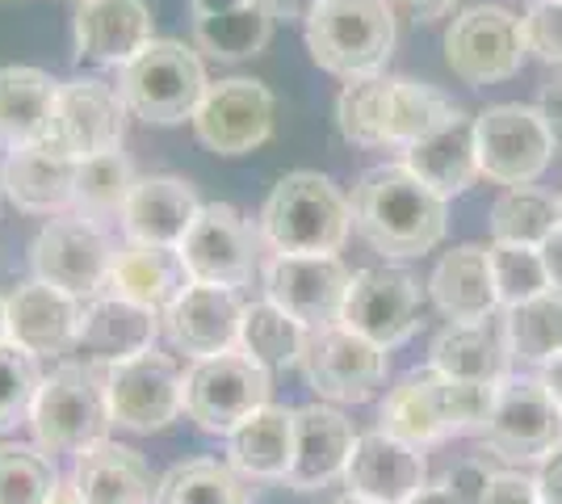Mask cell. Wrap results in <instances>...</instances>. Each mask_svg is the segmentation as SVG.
<instances>
[{
  "label": "cell",
  "instance_id": "cell-11",
  "mask_svg": "<svg viewBox=\"0 0 562 504\" xmlns=\"http://www.w3.org/2000/svg\"><path fill=\"white\" fill-rule=\"evenodd\" d=\"M474 139H479V168L483 177L516 190V186H533L541 172L554 160V135L541 119L538 105H520V101H504V105H487L474 119Z\"/></svg>",
  "mask_w": 562,
  "mask_h": 504
},
{
  "label": "cell",
  "instance_id": "cell-40",
  "mask_svg": "<svg viewBox=\"0 0 562 504\" xmlns=\"http://www.w3.org/2000/svg\"><path fill=\"white\" fill-rule=\"evenodd\" d=\"M562 223V202L538 186H516L504 190L492 206V240L504 244H533L538 248Z\"/></svg>",
  "mask_w": 562,
  "mask_h": 504
},
{
  "label": "cell",
  "instance_id": "cell-60",
  "mask_svg": "<svg viewBox=\"0 0 562 504\" xmlns=\"http://www.w3.org/2000/svg\"><path fill=\"white\" fill-rule=\"evenodd\" d=\"M559 202H562V190H559Z\"/></svg>",
  "mask_w": 562,
  "mask_h": 504
},
{
  "label": "cell",
  "instance_id": "cell-43",
  "mask_svg": "<svg viewBox=\"0 0 562 504\" xmlns=\"http://www.w3.org/2000/svg\"><path fill=\"white\" fill-rule=\"evenodd\" d=\"M487 265H492V282L504 312L538 299L546 290H554L550 287V273H546V261H541V253L533 244L492 240L487 244Z\"/></svg>",
  "mask_w": 562,
  "mask_h": 504
},
{
  "label": "cell",
  "instance_id": "cell-30",
  "mask_svg": "<svg viewBox=\"0 0 562 504\" xmlns=\"http://www.w3.org/2000/svg\"><path fill=\"white\" fill-rule=\"evenodd\" d=\"M193 287V273H189L181 248H165V244H122L114 257V273H110V290L151 307V312L165 315L186 290Z\"/></svg>",
  "mask_w": 562,
  "mask_h": 504
},
{
  "label": "cell",
  "instance_id": "cell-36",
  "mask_svg": "<svg viewBox=\"0 0 562 504\" xmlns=\"http://www.w3.org/2000/svg\"><path fill=\"white\" fill-rule=\"evenodd\" d=\"M135 165L126 160V152H101V156H89L76 168V198H71V215L93 219V223H110V219H122L126 211V198L135 190Z\"/></svg>",
  "mask_w": 562,
  "mask_h": 504
},
{
  "label": "cell",
  "instance_id": "cell-44",
  "mask_svg": "<svg viewBox=\"0 0 562 504\" xmlns=\"http://www.w3.org/2000/svg\"><path fill=\"white\" fill-rule=\"evenodd\" d=\"M38 387H43L38 358L25 354L22 345L4 340V345H0V433L18 429L22 421H30Z\"/></svg>",
  "mask_w": 562,
  "mask_h": 504
},
{
  "label": "cell",
  "instance_id": "cell-50",
  "mask_svg": "<svg viewBox=\"0 0 562 504\" xmlns=\"http://www.w3.org/2000/svg\"><path fill=\"white\" fill-rule=\"evenodd\" d=\"M538 110H541V119H546V126H550V135H554V147L562 152V76L541 89Z\"/></svg>",
  "mask_w": 562,
  "mask_h": 504
},
{
  "label": "cell",
  "instance_id": "cell-51",
  "mask_svg": "<svg viewBox=\"0 0 562 504\" xmlns=\"http://www.w3.org/2000/svg\"><path fill=\"white\" fill-rule=\"evenodd\" d=\"M391 4H398L403 13H412L416 22H441V18H449L458 9V0H391Z\"/></svg>",
  "mask_w": 562,
  "mask_h": 504
},
{
  "label": "cell",
  "instance_id": "cell-59",
  "mask_svg": "<svg viewBox=\"0 0 562 504\" xmlns=\"http://www.w3.org/2000/svg\"><path fill=\"white\" fill-rule=\"evenodd\" d=\"M0 202H4V186H0Z\"/></svg>",
  "mask_w": 562,
  "mask_h": 504
},
{
  "label": "cell",
  "instance_id": "cell-27",
  "mask_svg": "<svg viewBox=\"0 0 562 504\" xmlns=\"http://www.w3.org/2000/svg\"><path fill=\"white\" fill-rule=\"evenodd\" d=\"M165 328V315L139 307L122 294H97L85 303V328H80V349L97 366H114V361L139 358L147 349H156V336Z\"/></svg>",
  "mask_w": 562,
  "mask_h": 504
},
{
  "label": "cell",
  "instance_id": "cell-31",
  "mask_svg": "<svg viewBox=\"0 0 562 504\" xmlns=\"http://www.w3.org/2000/svg\"><path fill=\"white\" fill-rule=\"evenodd\" d=\"M403 165L420 177L428 190H437L441 198H458L467 193L483 168H479V139H474V119L470 114H453V119L432 131L420 144L403 147Z\"/></svg>",
  "mask_w": 562,
  "mask_h": 504
},
{
  "label": "cell",
  "instance_id": "cell-48",
  "mask_svg": "<svg viewBox=\"0 0 562 504\" xmlns=\"http://www.w3.org/2000/svg\"><path fill=\"white\" fill-rule=\"evenodd\" d=\"M252 504H319V492L299 488V483L290 480H273L252 488Z\"/></svg>",
  "mask_w": 562,
  "mask_h": 504
},
{
  "label": "cell",
  "instance_id": "cell-19",
  "mask_svg": "<svg viewBox=\"0 0 562 504\" xmlns=\"http://www.w3.org/2000/svg\"><path fill=\"white\" fill-rule=\"evenodd\" d=\"M85 328V299L68 290L30 278L9 294V340L34 358H64L80 349Z\"/></svg>",
  "mask_w": 562,
  "mask_h": 504
},
{
  "label": "cell",
  "instance_id": "cell-33",
  "mask_svg": "<svg viewBox=\"0 0 562 504\" xmlns=\"http://www.w3.org/2000/svg\"><path fill=\"white\" fill-rule=\"evenodd\" d=\"M227 462L244 480L273 483L294 467V408L265 404L239 429L227 433Z\"/></svg>",
  "mask_w": 562,
  "mask_h": 504
},
{
  "label": "cell",
  "instance_id": "cell-26",
  "mask_svg": "<svg viewBox=\"0 0 562 504\" xmlns=\"http://www.w3.org/2000/svg\"><path fill=\"white\" fill-rule=\"evenodd\" d=\"M71 488L85 504H156L160 480L135 446L101 437L71 458Z\"/></svg>",
  "mask_w": 562,
  "mask_h": 504
},
{
  "label": "cell",
  "instance_id": "cell-3",
  "mask_svg": "<svg viewBox=\"0 0 562 504\" xmlns=\"http://www.w3.org/2000/svg\"><path fill=\"white\" fill-rule=\"evenodd\" d=\"M495 387L458 383V379L437 374L432 366L412 370L382 400L378 429L407 441V446H420V450L449 441V437H462V433H483L495 404Z\"/></svg>",
  "mask_w": 562,
  "mask_h": 504
},
{
  "label": "cell",
  "instance_id": "cell-39",
  "mask_svg": "<svg viewBox=\"0 0 562 504\" xmlns=\"http://www.w3.org/2000/svg\"><path fill=\"white\" fill-rule=\"evenodd\" d=\"M273 38V13L252 0L244 9H232V13H218V18H202L193 22V47L211 59H252L260 51L269 47Z\"/></svg>",
  "mask_w": 562,
  "mask_h": 504
},
{
  "label": "cell",
  "instance_id": "cell-56",
  "mask_svg": "<svg viewBox=\"0 0 562 504\" xmlns=\"http://www.w3.org/2000/svg\"><path fill=\"white\" fill-rule=\"evenodd\" d=\"M50 504H85V501H80V492L71 488V480H64V483H59V492L50 496Z\"/></svg>",
  "mask_w": 562,
  "mask_h": 504
},
{
  "label": "cell",
  "instance_id": "cell-20",
  "mask_svg": "<svg viewBox=\"0 0 562 504\" xmlns=\"http://www.w3.org/2000/svg\"><path fill=\"white\" fill-rule=\"evenodd\" d=\"M244 307L248 303H239L235 290L193 282L165 312V336L172 340V349L186 354L189 361L232 354V349H239Z\"/></svg>",
  "mask_w": 562,
  "mask_h": 504
},
{
  "label": "cell",
  "instance_id": "cell-22",
  "mask_svg": "<svg viewBox=\"0 0 562 504\" xmlns=\"http://www.w3.org/2000/svg\"><path fill=\"white\" fill-rule=\"evenodd\" d=\"M76 168L80 160L64 156L59 147H50L47 139L22 152H9L0 165V186L4 198L22 211V215H68L71 198H76Z\"/></svg>",
  "mask_w": 562,
  "mask_h": 504
},
{
  "label": "cell",
  "instance_id": "cell-14",
  "mask_svg": "<svg viewBox=\"0 0 562 504\" xmlns=\"http://www.w3.org/2000/svg\"><path fill=\"white\" fill-rule=\"evenodd\" d=\"M181 387L186 374L172 354L147 349L139 358L105 366V400L117 429L160 433L181 416Z\"/></svg>",
  "mask_w": 562,
  "mask_h": 504
},
{
  "label": "cell",
  "instance_id": "cell-42",
  "mask_svg": "<svg viewBox=\"0 0 562 504\" xmlns=\"http://www.w3.org/2000/svg\"><path fill=\"white\" fill-rule=\"evenodd\" d=\"M59 467L43 446H0V504H50L59 492Z\"/></svg>",
  "mask_w": 562,
  "mask_h": 504
},
{
  "label": "cell",
  "instance_id": "cell-7",
  "mask_svg": "<svg viewBox=\"0 0 562 504\" xmlns=\"http://www.w3.org/2000/svg\"><path fill=\"white\" fill-rule=\"evenodd\" d=\"M483 446L513 467H538L562 450V408L541 379H504L495 387L492 416L483 425Z\"/></svg>",
  "mask_w": 562,
  "mask_h": 504
},
{
  "label": "cell",
  "instance_id": "cell-34",
  "mask_svg": "<svg viewBox=\"0 0 562 504\" xmlns=\"http://www.w3.org/2000/svg\"><path fill=\"white\" fill-rule=\"evenodd\" d=\"M306 336L311 328L299 324L290 312H281L278 303L260 299L244 307V324H239V354H248L252 361H260L269 374L285 370V366H299L306 349Z\"/></svg>",
  "mask_w": 562,
  "mask_h": 504
},
{
  "label": "cell",
  "instance_id": "cell-38",
  "mask_svg": "<svg viewBox=\"0 0 562 504\" xmlns=\"http://www.w3.org/2000/svg\"><path fill=\"white\" fill-rule=\"evenodd\" d=\"M499 320H504L513 361L550 366L562 354V290H546L520 307H508Z\"/></svg>",
  "mask_w": 562,
  "mask_h": 504
},
{
  "label": "cell",
  "instance_id": "cell-17",
  "mask_svg": "<svg viewBox=\"0 0 562 504\" xmlns=\"http://www.w3.org/2000/svg\"><path fill=\"white\" fill-rule=\"evenodd\" d=\"M126 101L114 85L97 76L59 80L55 114H50L47 144L59 147L71 160H89L101 152H117L126 139Z\"/></svg>",
  "mask_w": 562,
  "mask_h": 504
},
{
  "label": "cell",
  "instance_id": "cell-41",
  "mask_svg": "<svg viewBox=\"0 0 562 504\" xmlns=\"http://www.w3.org/2000/svg\"><path fill=\"white\" fill-rule=\"evenodd\" d=\"M386 105H391V76H361L345 80L336 97V126L357 147H391L386 139Z\"/></svg>",
  "mask_w": 562,
  "mask_h": 504
},
{
  "label": "cell",
  "instance_id": "cell-53",
  "mask_svg": "<svg viewBox=\"0 0 562 504\" xmlns=\"http://www.w3.org/2000/svg\"><path fill=\"white\" fill-rule=\"evenodd\" d=\"M260 4L273 13V22H306L319 0H260Z\"/></svg>",
  "mask_w": 562,
  "mask_h": 504
},
{
  "label": "cell",
  "instance_id": "cell-16",
  "mask_svg": "<svg viewBox=\"0 0 562 504\" xmlns=\"http://www.w3.org/2000/svg\"><path fill=\"white\" fill-rule=\"evenodd\" d=\"M420 307L424 290L416 273H407L398 265H374V269L352 273L340 324L352 328L357 336L382 345V349H395V345H407L416 336Z\"/></svg>",
  "mask_w": 562,
  "mask_h": 504
},
{
  "label": "cell",
  "instance_id": "cell-1",
  "mask_svg": "<svg viewBox=\"0 0 562 504\" xmlns=\"http://www.w3.org/2000/svg\"><path fill=\"white\" fill-rule=\"evenodd\" d=\"M352 227L386 261L428 257L449 232V202L412 168L378 165L352 186Z\"/></svg>",
  "mask_w": 562,
  "mask_h": 504
},
{
  "label": "cell",
  "instance_id": "cell-9",
  "mask_svg": "<svg viewBox=\"0 0 562 504\" xmlns=\"http://www.w3.org/2000/svg\"><path fill=\"white\" fill-rule=\"evenodd\" d=\"M299 370L324 404H366L386 387L391 349L357 336L345 324H328L311 328Z\"/></svg>",
  "mask_w": 562,
  "mask_h": 504
},
{
  "label": "cell",
  "instance_id": "cell-4",
  "mask_svg": "<svg viewBox=\"0 0 562 504\" xmlns=\"http://www.w3.org/2000/svg\"><path fill=\"white\" fill-rule=\"evenodd\" d=\"M303 25L315 68L340 80L378 76L395 55L398 25L391 0H319Z\"/></svg>",
  "mask_w": 562,
  "mask_h": 504
},
{
  "label": "cell",
  "instance_id": "cell-24",
  "mask_svg": "<svg viewBox=\"0 0 562 504\" xmlns=\"http://www.w3.org/2000/svg\"><path fill=\"white\" fill-rule=\"evenodd\" d=\"M76 59L122 68L139 55L151 34V9L143 0H80L76 9Z\"/></svg>",
  "mask_w": 562,
  "mask_h": 504
},
{
  "label": "cell",
  "instance_id": "cell-58",
  "mask_svg": "<svg viewBox=\"0 0 562 504\" xmlns=\"http://www.w3.org/2000/svg\"><path fill=\"white\" fill-rule=\"evenodd\" d=\"M331 504H370V501H361V496H352V492H345L340 501H331Z\"/></svg>",
  "mask_w": 562,
  "mask_h": 504
},
{
  "label": "cell",
  "instance_id": "cell-57",
  "mask_svg": "<svg viewBox=\"0 0 562 504\" xmlns=\"http://www.w3.org/2000/svg\"><path fill=\"white\" fill-rule=\"evenodd\" d=\"M9 340V299L0 294V345Z\"/></svg>",
  "mask_w": 562,
  "mask_h": 504
},
{
  "label": "cell",
  "instance_id": "cell-23",
  "mask_svg": "<svg viewBox=\"0 0 562 504\" xmlns=\"http://www.w3.org/2000/svg\"><path fill=\"white\" fill-rule=\"evenodd\" d=\"M198 211H202V202H198V190L189 181L168 177V172H151V177L135 181V190L126 198V211H122L117 223H122V236L131 244L181 248Z\"/></svg>",
  "mask_w": 562,
  "mask_h": 504
},
{
  "label": "cell",
  "instance_id": "cell-28",
  "mask_svg": "<svg viewBox=\"0 0 562 504\" xmlns=\"http://www.w3.org/2000/svg\"><path fill=\"white\" fill-rule=\"evenodd\" d=\"M428 299L437 303V312L446 315L449 324H483L495 312H504L492 282L487 248L483 244L449 248L428 278Z\"/></svg>",
  "mask_w": 562,
  "mask_h": 504
},
{
  "label": "cell",
  "instance_id": "cell-21",
  "mask_svg": "<svg viewBox=\"0 0 562 504\" xmlns=\"http://www.w3.org/2000/svg\"><path fill=\"white\" fill-rule=\"evenodd\" d=\"M345 488L370 504H407L420 488H428L424 450L382 429L361 433L345 467Z\"/></svg>",
  "mask_w": 562,
  "mask_h": 504
},
{
  "label": "cell",
  "instance_id": "cell-54",
  "mask_svg": "<svg viewBox=\"0 0 562 504\" xmlns=\"http://www.w3.org/2000/svg\"><path fill=\"white\" fill-rule=\"evenodd\" d=\"M244 4H252V0H189V13H193V22H202V18H218V13H232Z\"/></svg>",
  "mask_w": 562,
  "mask_h": 504
},
{
  "label": "cell",
  "instance_id": "cell-2",
  "mask_svg": "<svg viewBox=\"0 0 562 504\" xmlns=\"http://www.w3.org/2000/svg\"><path fill=\"white\" fill-rule=\"evenodd\" d=\"M260 244L285 257H340L352 236V202L324 172H285L260 206Z\"/></svg>",
  "mask_w": 562,
  "mask_h": 504
},
{
  "label": "cell",
  "instance_id": "cell-35",
  "mask_svg": "<svg viewBox=\"0 0 562 504\" xmlns=\"http://www.w3.org/2000/svg\"><path fill=\"white\" fill-rule=\"evenodd\" d=\"M156 504H252V488L232 462L189 458L160 475Z\"/></svg>",
  "mask_w": 562,
  "mask_h": 504
},
{
  "label": "cell",
  "instance_id": "cell-47",
  "mask_svg": "<svg viewBox=\"0 0 562 504\" xmlns=\"http://www.w3.org/2000/svg\"><path fill=\"white\" fill-rule=\"evenodd\" d=\"M483 504H541L538 483H533V475H520V471H492Z\"/></svg>",
  "mask_w": 562,
  "mask_h": 504
},
{
  "label": "cell",
  "instance_id": "cell-46",
  "mask_svg": "<svg viewBox=\"0 0 562 504\" xmlns=\"http://www.w3.org/2000/svg\"><path fill=\"white\" fill-rule=\"evenodd\" d=\"M520 25L529 55H538L541 64H562V0H533Z\"/></svg>",
  "mask_w": 562,
  "mask_h": 504
},
{
  "label": "cell",
  "instance_id": "cell-25",
  "mask_svg": "<svg viewBox=\"0 0 562 504\" xmlns=\"http://www.w3.org/2000/svg\"><path fill=\"white\" fill-rule=\"evenodd\" d=\"M352 446H357V433L336 404L319 400V404L294 408V467H290L285 480L311 488V492L345 480Z\"/></svg>",
  "mask_w": 562,
  "mask_h": 504
},
{
  "label": "cell",
  "instance_id": "cell-55",
  "mask_svg": "<svg viewBox=\"0 0 562 504\" xmlns=\"http://www.w3.org/2000/svg\"><path fill=\"white\" fill-rule=\"evenodd\" d=\"M541 383L550 387V395L559 400V408H562V354L550 366H541Z\"/></svg>",
  "mask_w": 562,
  "mask_h": 504
},
{
  "label": "cell",
  "instance_id": "cell-6",
  "mask_svg": "<svg viewBox=\"0 0 562 504\" xmlns=\"http://www.w3.org/2000/svg\"><path fill=\"white\" fill-rule=\"evenodd\" d=\"M25 425L34 433V446H43L47 455L76 458L93 441H101L105 429L114 425L110 400H105V366L64 361L50 374H43V387L34 395Z\"/></svg>",
  "mask_w": 562,
  "mask_h": 504
},
{
  "label": "cell",
  "instance_id": "cell-29",
  "mask_svg": "<svg viewBox=\"0 0 562 504\" xmlns=\"http://www.w3.org/2000/svg\"><path fill=\"white\" fill-rule=\"evenodd\" d=\"M492 320L441 328L432 336L428 366L446 379H458V383H504L508 366H513V349H508V336H504V320L499 324H492Z\"/></svg>",
  "mask_w": 562,
  "mask_h": 504
},
{
  "label": "cell",
  "instance_id": "cell-32",
  "mask_svg": "<svg viewBox=\"0 0 562 504\" xmlns=\"http://www.w3.org/2000/svg\"><path fill=\"white\" fill-rule=\"evenodd\" d=\"M59 80L43 68H0V147L22 152L47 139Z\"/></svg>",
  "mask_w": 562,
  "mask_h": 504
},
{
  "label": "cell",
  "instance_id": "cell-10",
  "mask_svg": "<svg viewBox=\"0 0 562 504\" xmlns=\"http://www.w3.org/2000/svg\"><path fill=\"white\" fill-rule=\"evenodd\" d=\"M117 248L105 236V227L80 215H55L30 244V269L38 282L68 290L76 299H97L110 287Z\"/></svg>",
  "mask_w": 562,
  "mask_h": 504
},
{
  "label": "cell",
  "instance_id": "cell-49",
  "mask_svg": "<svg viewBox=\"0 0 562 504\" xmlns=\"http://www.w3.org/2000/svg\"><path fill=\"white\" fill-rule=\"evenodd\" d=\"M538 501L541 504H562V450L559 455H550L546 462H538Z\"/></svg>",
  "mask_w": 562,
  "mask_h": 504
},
{
  "label": "cell",
  "instance_id": "cell-13",
  "mask_svg": "<svg viewBox=\"0 0 562 504\" xmlns=\"http://www.w3.org/2000/svg\"><path fill=\"white\" fill-rule=\"evenodd\" d=\"M273 119H278V97L269 93L265 80L227 76L206 89L193 114V135L214 156H248L273 139Z\"/></svg>",
  "mask_w": 562,
  "mask_h": 504
},
{
  "label": "cell",
  "instance_id": "cell-37",
  "mask_svg": "<svg viewBox=\"0 0 562 504\" xmlns=\"http://www.w3.org/2000/svg\"><path fill=\"white\" fill-rule=\"evenodd\" d=\"M458 114V105L441 89L412 80V76H391V105H386V139L391 147H412L441 131Z\"/></svg>",
  "mask_w": 562,
  "mask_h": 504
},
{
  "label": "cell",
  "instance_id": "cell-52",
  "mask_svg": "<svg viewBox=\"0 0 562 504\" xmlns=\"http://www.w3.org/2000/svg\"><path fill=\"white\" fill-rule=\"evenodd\" d=\"M541 261H546V273H550V287L562 290V223L538 244Z\"/></svg>",
  "mask_w": 562,
  "mask_h": 504
},
{
  "label": "cell",
  "instance_id": "cell-45",
  "mask_svg": "<svg viewBox=\"0 0 562 504\" xmlns=\"http://www.w3.org/2000/svg\"><path fill=\"white\" fill-rule=\"evenodd\" d=\"M487 483H492V467L479 462V458H467V462H458L449 475L420 488L407 504H483Z\"/></svg>",
  "mask_w": 562,
  "mask_h": 504
},
{
  "label": "cell",
  "instance_id": "cell-5",
  "mask_svg": "<svg viewBox=\"0 0 562 504\" xmlns=\"http://www.w3.org/2000/svg\"><path fill=\"white\" fill-rule=\"evenodd\" d=\"M206 89L211 80L198 47H186L177 38H151L131 64L117 68V93L126 110L147 126L193 122Z\"/></svg>",
  "mask_w": 562,
  "mask_h": 504
},
{
  "label": "cell",
  "instance_id": "cell-18",
  "mask_svg": "<svg viewBox=\"0 0 562 504\" xmlns=\"http://www.w3.org/2000/svg\"><path fill=\"white\" fill-rule=\"evenodd\" d=\"M265 299L278 303L306 328H328L340 324L345 299H349L352 273L340 257H285L269 253L260 265Z\"/></svg>",
  "mask_w": 562,
  "mask_h": 504
},
{
  "label": "cell",
  "instance_id": "cell-8",
  "mask_svg": "<svg viewBox=\"0 0 562 504\" xmlns=\"http://www.w3.org/2000/svg\"><path fill=\"white\" fill-rule=\"evenodd\" d=\"M273 379L269 370L252 361L248 354H218V358L189 361L186 387H181V408L186 416L206 433H227L239 429L252 412L269 404Z\"/></svg>",
  "mask_w": 562,
  "mask_h": 504
},
{
  "label": "cell",
  "instance_id": "cell-12",
  "mask_svg": "<svg viewBox=\"0 0 562 504\" xmlns=\"http://www.w3.org/2000/svg\"><path fill=\"white\" fill-rule=\"evenodd\" d=\"M525 25L504 4H470L446 30V64L462 85H499L513 80L525 64Z\"/></svg>",
  "mask_w": 562,
  "mask_h": 504
},
{
  "label": "cell",
  "instance_id": "cell-15",
  "mask_svg": "<svg viewBox=\"0 0 562 504\" xmlns=\"http://www.w3.org/2000/svg\"><path fill=\"white\" fill-rule=\"evenodd\" d=\"M181 257L193 282L239 290L260 269V227H252L232 202H206L181 240Z\"/></svg>",
  "mask_w": 562,
  "mask_h": 504
}]
</instances>
